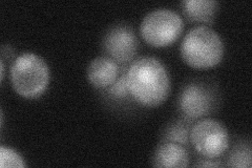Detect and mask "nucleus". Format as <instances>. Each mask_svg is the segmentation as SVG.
<instances>
[{
  "instance_id": "obj_13",
  "label": "nucleus",
  "mask_w": 252,
  "mask_h": 168,
  "mask_svg": "<svg viewBox=\"0 0 252 168\" xmlns=\"http://www.w3.org/2000/svg\"><path fill=\"white\" fill-rule=\"evenodd\" d=\"M0 166L1 168H23L26 163L17 151L1 146L0 147Z\"/></svg>"
},
{
  "instance_id": "obj_11",
  "label": "nucleus",
  "mask_w": 252,
  "mask_h": 168,
  "mask_svg": "<svg viewBox=\"0 0 252 168\" xmlns=\"http://www.w3.org/2000/svg\"><path fill=\"white\" fill-rule=\"evenodd\" d=\"M189 132H190L189 121H187V120H185V121H176L165 130L163 140L164 142H173L180 144V145L188 146Z\"/></svg>"
},
{
  "instance_id": "obj_5",
  "label": "nucleus",
  "mask_w": 252,
  "mask_h": 168,
  "mask_svg": "<svg viewBox=\"0 0 252 168\" xmlns=\"http://www.w3.org/2000/svg\"><path fill=\"white\" fill-rule=\"evenodd\" d=\"M189 143L205 159H217L229 149V133L222 123L216 120H198L190 127Z\"/></svg>"
},
{
  "instance_id": "obj_2",
  "label": "nucleus",
  "mask_w": 252,
  "mask_h": 168,
  "mask_svg": "<svg viewBox=\"0 0 252 168\" xmlns=\"http://www.w3.org/2000/svg\"><path fill=\"white\" fill-rule=\"evenodd\" d=\"M222 38L207 26L191 29L183 38L180 54L188 67L194 69H210L217 67L224 57Z\"/></svg>"
},
{
  "instance_id": "obj_15",
  "label": "nucleus",
  "mask_w": 252,
  "mask_h": 168,
  "mask_svg": "<svg viewBox=\"0 0 252 168\" xmlns=\"http://www.w3.org/2000/svg\"><path fill=\"white\" fill-rule=\"evenodd\" d=\"M195 167H223L224 164L219 161H212V159H204L194 165Z\"/></svg>"
},
{
  "instance_id": "obj_4",
  "label": "nucleus",
  "mask_w": 252,
  "mask_h": 168,
  "mask_svg": "<svg viewBox=\"0 0 252 168\" xmlns=\"http://www.w3.org/2000/svg\"><path fill=\"white\" fill-rule=\"evenodd\" d=\"M184 23L180 15L167 9L148 13L140 25L144 41L154 47H165L175 43L182 34Z\"/></svg>"
},
{
  "instance_id": "obj_12",
  "label": "nucleus",
  "mask_w": 252,
  "mask_h": 168,
  "mask_svg": "<svg viewBox=\"0 0 252 168\" xmlns=\"http://www.w3.org/2000/svg\"><path fill=\"white\" fill-rule=\"evenodd\" d=\"M251 164V145L249 142L235 145L226 163L227 166L238 168H250Z\"/></svg>"
},
{
  "instance_id": "obj_6",
  "label": "nucleus",
  "mask_w": 252,
  "mask_h": 168,
  "mask_svg": "<svg viewBox=\"0 0 252 168\" xmlns=\"http://www.w3.org/2000/svg\"><path fill=\"white\" fill-rule=\"evenodd\" d=\"M179 109L189 122L208 116L217 105L215 91L202 82L186 84L179 96Z\"/></svg>"
},
{
  "instance_id": "obj_7",
  "label": "nucleus",
  "mask_w": 252,
  "mask_h": 168,
  "mask_svg": "<svg viewBox=\"0 0 252 168\" xmlns=\"http://www.w3.org/2000/svg\"><path fill=\"white\" fill-rule=\"evenodd\" d=\"M103 49L108 57L117 63L127 65L132 62L138 52V39L135 31L128 25L112 27L104 36Z\"/></svg>"
},
{
  "instance_id": "obj_3",
  "label": "nucleus",
  "mask_w": 252,
  "mask_h": 168,
  "mask_svg": "<svg viewBox=\"0 0 252 168\" xmlns=\"http://www.w3.org/2000/svg\"><path fill=\"white\" fill-rule=\"evenodd\" d=\"M50 68L40 56L23 53L11 67V83L22 98L36 99L42 96L50 83Z\"/></svg>"
},
{
  "instance_id": "obj_8",
  "label": "nucleus",
  "mask_w": 252,
  "mask_h": 168,
  "mask_svg": "<svg viewBox=\"0 0 252 168\" xmlns=\"http://www.w3.org/2000/svg\"><path fill=\"white\" fill-rule=\"evenodd\" d=\"M118 63L109 57H99L91 61L88 67L89 82L98 90H107L119 77Z\"/></svg>"
},
{
  "instance_id": "obj_10",
  "label": "nucleus",
  "mask_w": 252,
  "mask_h": 168,
  "mask_svg": "<svg viewBox=\"0 0 252 168\" xmlns=\"http://www.w3.org/2000/svg\"><path fill=\"white\" fill-rule=\"evenodd\" d=\"M215 0H184L181 2L183 14L191 22L211 25L218 10Z\"/></svg>"
},
{
  "instance_id": "obj_1",
  "label": "nucleus",
  "mask_w": 252,
  "mask_h": 168,
  "mask_svg": "<svg viewBox=\"0 0 252 168\" xmlns=\"http://www.w3.org/2000/svg\"><path fill=\"white\" fill-rule=\"evenodd\" d=\"M126 82L133 101L148 108L162 105L171 89L166 67L159 59L151 56L131 62L126 70Z\"/></svg>"
},
{
  "instance_id": "obj_16",
  "label": "nucleus",
  "mask_w": 252,
  "mask_h": 168,
  "mask_svg": "<svg viewBox=\"0 0 252 168\" xmlns=\"http://www.w3.org/2000/svg\"><path fill=\"white\" fill-rule=\"evenodd\" d=\"M0 69H1V75H0V79H1V82L3 81L4 79V71H5V65H4V60L1 59L0 60Z\"/></svg>"
},
{
  "instance_id": "obj_9",
  "label": "nucleus",
  "mask_w": 252,
  "mask_h": 168,
  "mask_svg": "<svg viewBox=\"0 0 252 168\" xmlns=\"http://www.w3.org/2000/svg\"><path fill=\"white\" fill-rule=\"evenodd\" d=\"M189 161V154L185 146L173 142H163L155 150L152 165L160 168H181L187 167Z\"/></svg>"
},
{
  "instance_id": "obj_14",
  "label": "nucleus",
  "mask_w": 252,
  "mask_h": 168,
  "mask_svg": "<svg viewBox=\"0 0 252 168\" xmlns=\"http://www.w3.org/2000/svg\"><path fill=\"white\" fill-rule=\"evenodd\" d=\"M106 93L109 96V98H112L114 100H123L125 98H128V97L131 98V96L128 91V87H127V82H126V70L125 69L122 70V74L117 78L114 84H112L108 87Z\"/></svg>"
}]
</instances>
